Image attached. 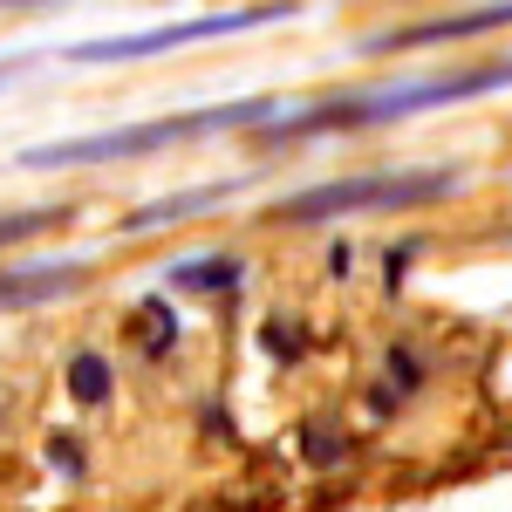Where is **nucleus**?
<instances>
[{"label": "nucleus", "instance_id": "0eeeda50", "mask_svg": "<svg viewBox=\"0 0 512 512\" xmlns=\"http://www.w3.org/2000/svg\"><path fill=\"white\" fill-rule=\"evenodd\" d=\"M69 212H55V205H41V212H7L0 219V239H28V233H41V226H62Z\"/></svg>", "mask_w": 512, "mask_h": 512}, {"label": "nucleus", "instance_id": "20e7f679", "mask_svg": "<svg viewBox=\"0 0 512 512\" xmlns=\"http://www.w3.org/2000/svg\"><path fill=\"white\" fill-rule=\"evenodd\" d=\"M82 280H89V267H82V260H62V267H28V274H0V308L55 301V294L82 287Z\"/></svg>", "mask_w": 512, "mask_h": 512}, {"label": "nucleus", "instance_id": "39448f33", "mask_svg": "<svg viewBox=\"0 0 512 512\" xmlns=\"http://www.w3.org/2000/svg\"><path fill=\"white\" fill-rule=\"evenodd\" d=\"M239 178H226V185H212V192H185V198H158V205H144V212H130V233H144V226H164V219H192V212H205V205H219V198H233Z\"/></svg>", "mask_w": 512, "mask_h": 512}, {"label": "nucleus", "instance_id": "f257e3e1", "mask_svg": "<svg viewBox=\"0 0 512 512\" xmlns=\"http://www.w3.org/2000/svg\"><path fill=\"white\" fill-rule=\"evenodd\" d=\"M280 117V103H233V110H205V117H158V123H137V130H110V137H76V144H41L28 151L35 171L48 164H103V158H144L158 144H185L198 130H226V123H260Z\"/></svg>", "mask_w": 512, "mask_h": 512}, {"label": "nucleus", "instance_id": "7ed1b4c3", "mask_svg": "<svg viewBox=\"0 0 512 512\" xmlns=\"http://www.w3.org/2000/svg\"><path fill=\"white\" fill-rule=\"evenodd\" d=\"M280 7H239V14H205V21H171V28H151V35H117V41H82L69 48L76 62H130V55H164V48H192V41L212 35H239V28H260L274 21Z\"/></svg>", "mask_w": 512, "mask_h": 512}, {"label": "nucleus", "instance_id": "423d86ee", "mask_svg": "<svg viewBox=\"0 0 512 512\" xmlns=\"http://www.w3.org/2000/svg\"><path fill=\"white\" fill-rule=\"evenodd\" d=\"M69 390H76L82 403H103V396H110V362H103V355H76V369H69Z\"/></svg>", "mask_w": 512, "mask_h": 512}, {"label": "nucleus", "instance_id": "f03ea898", "mask_svg": "<svg viewBox=\"0 0 512 512\" xmlns=\"http://www.w3.org/2000/svg\"><path fill=\"white\" fill-rule=\"evenodd\" d=\"M451 192V171H417V178H342V185H321L280 205V219H335V212H376V205H424V198Z\"/></svg>", "mask_w": 512, "mask_h": 512}]
</instances>
